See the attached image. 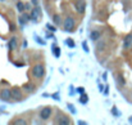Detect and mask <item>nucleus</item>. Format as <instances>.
<instances>
[{
  "mask_svg": "<svg viewBox=\"0 0 132 125\" xmlns=\"http://www.w3.org/2000/svg\"><path fill=\"white\" fill-rule=\"evenodd\" d=\"M44 73H45V68H44L42 64H36V66H33V68H32V75H33L35 77L41 79V77L44 76Z\"/></svg>",
  "mask_w": 132,
  "mask_h": 125,
  "instance_id": "f257e3e1",
  "label": "nucleus"
},
{
  "mask_svg": "<svg viewBox=\"0 0 132 125\" xmlns=\"http://www.w3.org/2000/svg\"><path fill=\"white\" fill-rule=\"evenodd\" d=\"M75 25H76V22H75V19H73L72 17H67L64 19V30L65 31H72L73 28H75Z\"/></svg>",
  "mask_w": 132,
  "mask_h": 125,
  "instance_id": "f03ea898",
  "label": "nucleus"
},
{
  "mask_svg": "<svg viewBox=\"0 0 132 125\" xmlns=\"http://www.w3.org/2000/svg\"><path fill=\"white\" fill-rule=\"evenodd\" d=\"M75 8L79 14H83L85 10H86V1L85 0H77V1L75 3Z\"/></svg>",
  "mask_w": 132,
  "mask_h": 125,
  "instance_id": "7ed1b4c3",
  "label": "nucleus"
},
{
  "mask_svg": "<svg viewBox=\"0 0 132 125\" xmlns=\"http://www.w3.org/2000/svg\"><path fill=\"white\" fill-rule=\"evenodd\" d=\"M40 17H41V10H40V8H39V6H33V9H32V12H31V19H32L33 22H37V21L40 19Z\"/></svg>",
  "mask_w": 132,
  "mask_h": 125,
  "instance_id": "20e7f679",
  "label": "nucleus"
},
{
  "mask_svg": "<svg viewBox=\"0 0 132 125\" xmlns=\"http://www.w3.org/2000/svg\"><path fill=\"white\" fill-rule=\"evenodd\" d=\"M50 116H51V108L50 107H44L40 111V117L42 120H48Z\"/></svg>",
  "mask_w": 132,
  "mask_h": 125,
  "instance_id": "39448f33",
  "label": "nucleus"
},
{
  "mask_svg": "<svg viewBox=\"0 0 132 125\" xmlns=\"http://www.w3.org/2000/svg\"><path fill=\"white\" fill-rule=\"evenodd\" d=\"M0 98H1L3 101H10V99L13 98L12 90H10V89H3L1 93H0Z\"/></svg>",
  "mask_w": 132,
  "mask_h": 125,
  "instance_id": "423d86ee",
  "label": "nucleus"
},
{
  "mask_svg": "<svg viewBox=\"0 0 132 125\" xmlns=\"http://www.w3.org/2000/svg\"><path fill=\"white\" fill-rule=\"evenodd\" d=\"M12 95H13V98L17 99V101H21L22 98H23V94H22L19 88H13L12 89Z\"/></svg>",
  "mask_w": 132,
  "mask_h": 125,
  "instance_id": "0eeeda50",
  "label": "nucleus"
},
{
  "mask_svg": "<svg viewBox=\"0 0 132 125\" xmlns=\"http://www.w3.org/2000/svg\"><path fill=\"white\" fill-rule=\"evenodd\" d=\"M131 45H132V35L130 34L126 36V39L123 41V48H130Z\"/></svg>",
  "mask_w": 132,
  "mask_h": 125,
  "instance_id": "6e6552de",
  "label": "nucleus"
},
{
  "mask_svg": "<svg viewBox=\"0 0 132 125\" xmlns=\"http://www.w3.org/2000/svg\"><path fill=\"white\" fill-rule=\"evenodd\" d=\"M58 123L59 124H64V125H68L71 121H69V117L68 116H59V120H58Z\"/></svg>",
  "mask_w": 132,
  "mask_h": 125,
  "instance_id": "1a4fd4ad",
  "label": "nucleus"
},
{
  "mask_svg": "<svg viewBox=\"0 0 132 125\" xmlns=\"http://www.w3.org/2000/svg\"><path fill=\"white\" fill-rule=\"evenodd\" d=\"M100 35H101L100 31H92V32L90 34V39L94 40V41H95V40H99V39H100Z\"/></svg>",
  "mask_w": 132,
  "mask_h": 125,
  "instance_id": "9d476101",
  "label": "nucleus"
},
{
  "mask_svg": "<svg viewBox=\"0 0 132 125\" xmlns=\"http://www.w3.org/2000/svg\"><path fill=\"white\" fill-rule=\"evenodd\" d=\"M8 47H9V49H16L17 48V39L16 38L10 39L9 43H8Z\"/></svg>",
  "mask_w": 132,
  "mask_h": 125,
  "instance_id": "9b49d317",
  "label": "nucleus"
},
{
  "mask_svg": "<svg viewBox=\"0 0 132 125\" xmlns=\"http://www.w3.org/2000/svg\"><path fill=\"white\" fill-rule=\"evenodd\" d=\"M23 88H25V90L30 92V93L35 90V85H33V84H31V83H28V84H25V86H23Z\"/></svg>",
  "mask_w": 132,
  "mask_h": 125,
  "instance_id": "f8f14e48",
  "label": "nucleus"
},
{
  "mask_svg": "<svg viewBox=\"0 0 132 125\" xmlns=\"http://www.w3.org/2000/svg\"><path fill=\"white\" fill-rule=\"evenodd\" d=\"M53 21H54L55 25H60L62 23V18H60L59 14H54V16H53Z\"/></svg>",
  "mask_w": 132,
  "mask_h": 125,
  "instance_id": "ddd939ff",
  "label": "nucleus"
},
{
  "mask_svg": "<svg viewBox=\"0 0 132 125\" xmlns=\"http://www.w3.org/2000/svg\"><path fill=\"white\" fill-rule=\"evenodd\" d=\"M17 9L21 12V13H23L25 12V9H26V4H23V3H17Z\"/></svg>",
  "mask_w": 132,
  "mask_h": 125,
  "instance_id": "4468645a",
  "label": "nucleus"
},
{
  "mask_svg": "<svg viewBox=\"0 0 132 125\" xmlns=\"http://www.w3.org/2000/svg\"><path fill=\"white\" fill-rule=\"evenodd\" d=\"M53 53L55 54L56 58H59V57H60V49L58 48L56 45H53Z\"/></svg>",
  "mask_w": 132,
  "mask_h": 125,
  "instance_id": "2eb2a0df",
  "label": "nucleus"
},
{
  "mask_svg": "<svg viewBox=\"0 0 132 125\" xmlns=\"http://www.w3.org/2000/svg\"><path fill=\"white\" fill-rule=\"evenodd\" d=\"M87 101H89V97H87V94H82L81 95V98H79V102H81L82 105L87 103Z\"/></svg>",
  "mask_w": 132,
  "mask_h": 125,
  "instance_id": "dca6fc26",
  "label": "nucleus"
},
{
  "mask_svg": "<svg viewBox=\"0 0 132 125\" xmlns=\"http://www.w3.org/2000/svg\"><path fill=\"white\" fill-rule=\"evenodd\" d=\"M65 44H67L69 48H75V41H73L72 39H67L65 40Z\"/></svg>",
  "mask_w": 132,
  "mask_h": 125,
  "instance_id": "f3484780",
  "label": "nucleus"
},
{
  "mask_svg": "<svg viewBox=\"0 0 132 125\" xmlns=\"http://www.w3.org/2000/svg\"><path fill=\"white\" fill-rule=\"evenodd\" d=\"M13 124H16V125H25V124H27V123H26V120L21 119V120H16Z\"/></svg>",
  "mask_w": 132,
  "mask_h": 125,
  "instance_id": "a211bd4d",
  "label": "nucleus"
},
{
  "mask_svg": "<svg viewBox=\"0 0 132 125\" xmlns=\"http://www.w3.org/2000/svg\"><path fill=\"white\" fill-rule=\"evenodd\" d=\"M68 108L71 110V112H73V114H76V108H75V107H73V105H71V103H69V105H68Z\"/></svg>",
  "mask_w": 132,
  "mask_h": 125,
  "instance_id": "6ab92c4d",
  "label": "nucleus"
},
{
  "mask_svg": "<svg viewBox=\"0 0 132 125\" xmlns=\"http://www.w3.org/2000/svg\"><path fill=\"white\" fill-rule=\"evenodd\" d=\"M19 23H21L22 26H23V25H26V19H25L23 17H22V16L19 17Z\"/></svg>",
  "mask_w": 132,
  "mask_h": 125,
  "instance_id": "aec40b11",
  "label": "nucleus"
},
{
  "mask_svg": "<svg viewBox=\"0 0 132 125\" xmlns=\"http://www.w3.org/2000/svg\"><path fill=\"white\" fill-rule=\"evenodd\" d=\"M112 112H113V115H115V116H119V115H121V114L118 112V110H117L115 107H114V108L112 110Z\"/></svg>",
  "mask_w": 132,
  "mask_h": 125,
  "instance_id": "412c9836",
  "label": "nucleus"
},
{
  "mask_svg": "<svg viewBox=\"0 0 132 125\" xmlns=\"http://www.w3.org/2000/svg\"><path fill=\"white\" fill-rule=\"evenodd\" d=\"M46 27L49 28V30H51V31H55V30H56V28H55L54 26H51L50 23H48V25H46Z\"/></svg>",
  "mask_w": 132,
  "mask_h": 125,
  "instance_id": "4be33fe9",
  "label": "nucleus"
},
{
  "mask_svg": "<svg viewBox=\"0 0 132 125\" xmlns=\"http://www.w3.org/2000/svg\"><path fill=\"white\" fill-rule=\"evenodd\" d=\"M82 48H83V50H85L86 53L89 52V48H87V44H86V43H82Z\"/></svg>",
  "mask_w": 132,
  "mask_h": 125,
  "instance_id": "5701e85b",
  "label": "nucleus"
},
{
  "mask_svg": "<svg viewBox=\"0 0 132 125\" xmlns=\"http://www.w3.org/2000/svg\"><path fill=\"white\" fill-rule=\"evenodd\" d=\"M77 92H78L79 94H83V93H85V89H83V88H78Z\"/></svg>",
  "mask_w": 132,
  "mask_h": 125,
  "instance_id": "b1692460",
  "label": "nucleus"
},
{
  "mask_svg": "<svg viewBox=\"0 0 132 125\" xmlns=\"http://www.w3.org/2000/svg\"><path fill=\"white\" fill-rule=\"evenodd\" d=\"M103 47H104V43L101 41V43H99V45H98V49H99V50H101V49H103Z\"/></svg>",
  "mask_w": 132,
  "mask_h": 125,
  "instance_id": "393cba45",
  "label": "nucleus"
},
{
  "mask_svg": "<svg viewBox=\"0 0 132 125\" xmlns=\"http://www.w3.org/2000/svg\"><path fill=\"white\" fill-rule=\"evenodd\" d=\"M53 97H54V98H55L56 101H59V99H60V98H59V94H54Z\"/></svg>",
  "mask_w": 132,
  "mask_h": 125,
  "instance_id": "a878e982",
  "label": "nucleus"
},
{
  "mask_svg": "<svg viewBox=\"0 0 132 125\" xmlns=\"http://www.w3.org/2000/svg\"><path fill=\"white\" fill-rule=\"evenodd\" d=\"M31 1L33 3V5H37V3H39V0H31Z\"/></svg>",
  "mask_w": 132,
  "mask_h": 125,
  "instance_id": "bb28decb",
  "label": "nucleus"
},
{
  "mask_svg": "<svg viewBox=\"0 0 132 125\" xmlns=\"http://www.w3.org/2000/svg\"><path fill=\"white\" fill-rule=\"evenodd\" d=\"M128 121H130V123L132 124V116H130V119H128Z\"/></svg>",
  "mask_w": 132,
  "mask_h": 125,
  "instance_id": "cd10ccee",
  "label": "nucleus"
}]
</instances>
